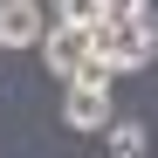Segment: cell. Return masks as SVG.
I'll use <instances>...</instances> for the list:
<instances>
[{"mask_svg": "<svg viewBox=\"0 0 158 158\" xmlns=\"http://www.w3.org/2000/svg\"><path fill=\"white\" fill-rule=\"evenodd\" d=\"M96 55L110 62V76L144 69V62L158 55V28H151V14H110V21L96 28Z\"/></svg>", "mask_w": 158, "mask_h": 158, "instance_id": "cell-1", "label": "cell"}, {"mask_svg": "<svg viewBox=\"0 0 158 158\" xmlns=\"http://www.w3.org/2000/svg\"><path fill=\"white\" fill-rule=\"evenodd\" d=\"M41 62L62 76V83H76L89 62H96V28H76V21H48L41 35Z\"/></svg>", "mask_w": 158, "mask_h": 158, "instance_id": "cell-2", "label": "cell"}, {"mask_svg": "<svg viewBox=\"0 0 158 158\" xmlns=\"http://www.w3.org/2000/svg\"><path fill=\"white\" fill-rule=\"evenodd\" d=\"M62 124H69V131H110V124H117L110 89H96V83H69V96H62Z\"/></svg>", "mask_w": 158, "mask_h": 158, "instance_id": "cell-3", "label": "cell"}, {"mask_svg": "<svg viewBox=\"0 0 158 158\" xmlns=\"http://www.w3.org/2000/svg\"><path fill=\"white\" fill-rule=\"evenodd\" d=\"M48 35V14L35 0H0V48H41Z\"/></svg>", "mask_w": 158, "mask_h": 158, "instance_id": "cell-4", "label": "cell"}, {"mask_svg": "<svg viewBox=\"0 0 158 158\" xmlns=\"http://www.w3.org/2000/svg\"><path fill=\"white\" fill-rule=\"evenodd\" d=\"M55 21H76V28H103L110 21V0H62Z\"/></svg>", "mask_w": 158, "mask_h": 158, "instance_id": "cell-5", "label": "cell"}, {"mask_svg": "<svg viewBox=\"0 0 158 158\" xmlns=\"http://www.w3.org/2000/svg\"><path fill=\"white\" fill-rule=\"evenodd\" d=\"M110 151L117 158H138L144 151V124H110Z\"/></svg>", "mask_w": 158, "mask_h": 158, "instance_id": "cell-6", "label": "cell"}]
</instances>
